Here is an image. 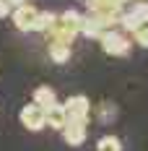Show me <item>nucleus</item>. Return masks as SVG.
Masks as SVG:
<instances>
[{
	"label": "nucleus",
	"mask_w": 148,
	"mask_h": 151,
	"mask_svg": "<svg viewBox=\"0 0 148 151\" xmlns=\"http://www.w3.org/2000/svg\"><path fill=\"white\" fill-rule=\"evenodd\" d=\"M49 58H52L55 63L70 60V47H65V45H49Z\"/></svg>",
	"instance_id": "9d476101"
},
{
	"label": "nucleus",
	"mask_w": 148,
	"mask_h": 151,
	"mask_svg": "<svg viewBox=\"0 0 148 151\" xmlns=\"http://www.w3.org/2000/svg\"><path fill=\"white\" fill-rule=\"evenodd\" d=\"M36 13H39V8H34V5H29V3H24V5H16L13 11H11V18H13L16 29L31 31V29H34V21H36Z\"/></svg>",
	"instance_id": "20e7f679"
},
{
	"label": "nucleus",
	"mask_w": 148,
	"mask_h": 151,
	"mask_svg": "<svg viewBox=\"0 0 148 151\" xmlns=\"http://www.w3.org/2000/svg\"><path fill=\"white\" fill-rule=\"evenodd\" d=\"M62 141L68 143V146H81L83 141H86V136H89V122H73L68 120L65 125H62Z\"/></svg>",
	"instance_id": "39448f33"
},
{
	"label": "nucleus",
	"mask_w": 148,
	"mask_h": 151,
	"mask_svg": "<svg viewBox=\"0 0 148 151\" xmlns=\"http://www.w3.org/2000/svg\"><path fill=\"white\" fill-rule=\"evenodd\" d=\"M62 107H65V117L73 122H89L91 117V102L83 96V94H75V96H68L65 102H62Z\"/></svg>",
	"instance_id": "f03ea898"
},
{
	"label": "nucleus",
	"mask_w": 148,
	"mask_h": 151,
	"mask_svg": "<svg viewBox=\"0 0 148 151\" xmlns=\"http://www.w3.org/2000/svg\"><path fill=\"white\" fill-rule=\"evenodd\" d=\"M18 120H21V125H24L26 130H31V133H36V130L47 128V125H44V109H42V107H36L34 102L21 109Z\"/></svg>",
	"instance_id": "7ed1b4c3"
},
{
	"label": "nucleus",
	"mask_w": 148,
	"mask_h": 151,
	"mask_svg": "<svg viewBox=\"0 0 148 151\" xmlns=\"http://www.w3.org/2000/svg\"><path fill=\"white\" fill-rule=\"evenodd\" d=\"M55 16H57V13H49V11H39V13H36V21H34V29H31V31H42V34H44V31L52 26Z\"/></svg>",
	"instance_id": "6e6552de"
},
{
	"label": "nucleus",
	"mask_w": 148,
	"mask_h": 151,
	"mask_svg": "<svg viewBox=\"0 0 148 151\" xmlns=\"http://www.w3.org/2000/svg\"><path fill=\"white\" fill-rule=\"evenodd\" d=\"M96 151H122V143H119L117 136H104V138H99Z\"/></svg>",
	"instance_id": "1a4fd4ad"
},
{
	"label": "nucleus",
	"mask_w": 148,
	"mask_h": 151,
	"mask_svg": "<svg viewBox=\"0 0 148 151\" xmlns=\"http://www.w3.org/2000/svg\"><path fill=\"white\" fill-rule=\"evenodd\" d=\"M13 11V5L8 0H0V18H8V13Z\"/></svg>",
	"instance_id": "9b49d317"
},
{
	"label": "nucleus",
	"mask_w": 148,
	"mask_h": 151,
	"mask_svg": "<svg viewBox=\"0 0 148 151\" xmlns=\"http://www.w3.org/2000/svg\"><path fill=\"white\" fill-rule=\"evenodd\" d=\"M65 122H68V117H65V107L60 104V102H55V104H49L44 109V125H49L52 130H62Z\"/></svg>",
	"instance_id": "423d86ee"
},
{
	"label": "nucleus",
	"mask_w": 148,
	"mask_h": 151,
	"mask_svg": "<svg viewBox=\"0 0 148 151\" xmlns=\"http://www.w3.org/2000/svg\"><path fill=\"white\" fill-rule=\"evenodd\" d=\"M99 42H102V50L107 55H112V58H125L130 52V47H133L130 37L119 29H112V31H107V34H102Z\"/></svg>",
	"instance_id": "f257e3e1"
},
{
	"label": "nucleus",
	"mask_w": 148,
	"mask_h": 151,
	"mask_svg": "<svg viewBox=\"0 0 148 151\" xmlns=\"http://www.w3.org/2000/svg\"><path fill=\"white\" fill-rule=\"evenodd\" d=\"M57 102V96H55V89H49V86H39V89H34V104L47 109L49 104H55Z\"/></svg>",
	"instance_id": "0eeeda50"
},
{
	"label": "nucleus",
	"mask_w": 148,
	"mask_h": 151,
	"mask_svg": "<svg viewBox=\"0 0 148 151\" xmlns=\"http://www.w3.org/2000/svg\"><path fill=\"white\" fill-rule=\"evenodd\" d=\"M11 5H24V3H29V0H8Z\"/></svg>",
	"instance_id": "f8f14e48"
}]
</instances>
